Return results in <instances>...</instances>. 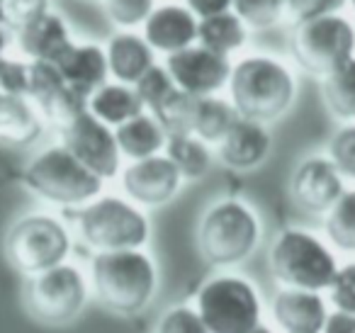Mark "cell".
Wrapping results in <instances>:
<instances>
[{"label":"cell","instance_id":"6da1fadb","mask_svg":"<svg viewBox=\"0 0 355 333\" xmlns=\"http://www.w3.org/2000/svg\"><path fill=\"white\" fill-rule=\"evenodd\" d=\"M95 297L119 316H134L153 302L158 289V268L144 248L98 253L90 265Z\"/></svg>","mask_w":355,"mask_h":333},{"label":"cell","instance_id":"7a4b0ae2","mask_svg":"<svg viewBox=\"0 0 355 333\" xmlns=\"http://www.w3.org/2000/svg\"><path fill=\"white\" fill-rule=\"evenodd\" d=\"M232 105L239 117L275 122L292 108L297 95L295 74L272 56H246L232 69Z\"/></svg>","mask_w":355,"mask_h":333},{"label":"cell","instance_id":"3957f363","mask_svg":"<svg viewBox=\"0 0 355 333\" xmlns=\"http://www.w3.org/2000/svg\"><path fill=\"white\" fill-rule=\"evenodd\" d=\"M263 226L258 214L241 200H219L207 207L198 224V248L212 268H234L253 255Z\"/></svg>","mask_w":355,"mask_h":333},{"label":"cell","instance_id":"277c9868","mask_svg":"<svg viewBox=\"0 0 355 333\" xmlns=\"http://www.w3.org/2000/svg\"><path fill=\"white\" fill-rule=\"evenodd\" d=\"M270 273L282 287L306 289V292H324L331 287L338 260L334 250L304 229H285L275 236L268 253Z\"/></svg>","mask_w":355,"mask_h":333},{"label":"cell","instance_id":"5b68a950","mask_svg":"<svg viewBox=\"0 0 355 333\" xmlns=\"http://www.w3.org/2000/svg\"><path fill=\"white\" fill-rule=\"evenodd\" d=\"M25 185L37 197L59 207H83L100 197L103 182L64 146L40 151L22 173Z\"/></svg>","mask_w":355,"mask_h":333},{"label":"cell","instance_id":"8992f818","mask_svg":"<svg viewBox=\"0 0 355 333\" xmlns=\"http://www.w3.org/2000/svg\"><path fill=\"white\" fill-rule=\"evenodd\" d=\"M195 309L209 333H253L263 323L256 284L236 273L209 278L195 294Z\"/></svg>","mask_w":355,"mask_h":333},{"label":"cell","instance_id":"52a82bcc","mask_svg":"<svg viewBox=\"0 0 355 333\" xmlns=\"http://www.w3.org/2000/svg\"><path fill=\"white\" fill-rule=\"evenodd\" d=\"M76 224L80 239L98 253L141 248L151 236L148 216L134 202L114 195L95 197L83 205Z\"/></svg>","mask_w":355,"mask_h":333},{"label":"cell","instance_id":"ba28073f","mask_svg":"<svg viewBox=\"0 0 355 333\" xmlns=\"http://www.w3.org/2000/svg\"><path fill=\"white\" fill-rule=\"evenodd\" d=\"M10 263L22 275H35L66 263L71 253V234L61 219L51 214H27L10 226L6 239Z\"/></svg>","mask_w":355,"mask_h":333},{"label":"cell","instance_id":"9c48e42d","mask_svg":"<svg viewBox=\"0 0 355 333\" xmlns=\"http://www.w3.org/2000/svg\"><path fill=\"white\" fill-rule=\"evenodd\" d=\"M292 56L311 76H329L355 56V27L340 15H324L297 25Z\"/></svg>","mask_w":355,"mask_h":333},{"label":"cell","instance_id":"30bf717a","mask_svg":"<svg viewBox=\"0 0 355 333\" xmlns=\"http://www.w3.org/2000/svg\"><path fill=\"white\" fill-rule=\"evenodd\" d=\"M88 280L83 270L71 263H61L51 270L30 278L25 302L32 316L49 326L69 323L83 311L88 302Z\"/></svg>","mask_w":355,"mask_h":333},{"label":"cell","instance_id":"8fae6325","mask_svg":"<svg viewBox=\"0 0 355 333\" xmlns=\"http://www.w3.org/2000/svg\"><path fill=\"white\" fill-rule=\"evenodd\" d=\"M61 146L71 156L78 158L100 180L114 178L122 166V153L114 139V129L93 117L88 110L61 129Z\"/></svg>","mask_w":355,"mask_h":333},{"label":"cell","instance_id":"7c38bea8","mask_svg":"<svg viewBox=\"0 0 355 333\" xmlns=\"http://www.w3.org/2000/svg\"><path fill=\"white\" fill-rule=\"evenodd\" d=\"M27 100L35 105L42 119L56 124L59 129H64L88 110V98L76 93L59 74V69L46 61H30Z\"/></svg>","mask_w":355,"mask_h":333},{"label":"cell","instance_id":"4fadbf2b","mask_svg":"<svg viewBox=\"0 0 355 333\" xmlns=\"http://www.w3.org/2000/svg\"><path fill=\"white\" fill-rule=\"evenodd\" d=\"M232 69L229 56H219L202 46H188L166 59V71L175 88L193 98H207L229 85Z\"/></svg>","mask_w":355,"mask_h":333},{"label":"cell","instance_id":"5bb4252c","mask_svg":"<svg viewBox=\"0 0 355 333\" xmlns=\"http://www.w3.org/2000/svg\"><path fill=\"white\" fill-rule=\"evenodd\" d=\"M343 192V176L324 156L304 158L290 178L292 200L309 214H326Z\"/></svg>","mask_w":355,"mask_h":333},{"label":"cell","instance_id":"9a60e30c","mask_svg":"<svg viewBox=\"0 0 355 333\" xmlns=\"http://www.w3.org/2000/svg\"><path fill=\"white\" fill-rule=\"evenodd\" d=\"M180 173L166 158V153L132 161L122 173V187L129 202L137 207H161L171 202L180 190Z\"/></svg>","mask_w":355,"mask_h":333},{"label":"cell","instance_id":"2e32d148","mask_svg":"<svg viewBox=\"0 0 355 333\" xmlns=\"http://www.w3.org/2000/svg\"><path fill=\"white\" fill-rule=\"evenodd\" d=\"M270 314L282 333H321L329 309L319 292L282 287L272 297Z\"/></svg>","mask_w":355,"mask_h":333},{"label":"cell","instance_id":"e0dca14e","mask_svg":"<svg viewBox=\"0 0 355 333\" xmlns=\"http://www.w3.org/2000/svg\"><path fill=\"white\" fill-rule=\"evenodd\" d=\"M144 40L153 51L175 54L198 42V17L183 6H161L144 22Z\"/></svg>","mask_w":355,"mask_h":333},{"label":"cell","instance_id":"ac0fdd59","mask_svg":"<svg viewBox=\"0 0 355 333\" xmlns=\"http://www.w3.org/2000/svg\"><path fill=\"white\" fill-rule=\"evenodd\" d=\"M219 161L232 171H253L268 158L272 146L270 132L266 124L253 122V119L239 117L227 132V137L217 144Z\"/></svg>","mask_w":355,"mask_h":333},{"label":"cell","instance_id":"d6986e66","mask_svg":"<svg viewBox=\"0 0 355 333\" xmlns=\"http://www.w3.org/2000/svg\"><path fill=\"white\" fill-rule=\"evenodd\" d=\"M54 66L64 76L66 83L83 98H90L95 90L103 88L110 76L105 49L98 44H90V42H85V44L73 42Z\"/></svg>","mask_w":355,"mask_h":333},{"label":"cell","instance_id":"ffe728a7","mask_svg":"<svg viewBox=\"0 0 355 333\" xmlns=\"http://www.w3.org/2000/svg\"><path fill=\"white\" fill-rule=\"evenodd\" d=\"M71 44H73V40H71L69 25L64 17L51 10L22 32H17V46L30 61L56 64Z\"/></svg>","mask_w":355,"mask_h":333},{"label":"cell","instance_id":"44dd1931","mask_svg":"<svg viewBox=\"0 0 355 333\" xmlns=\"http://www.w3.org/2000/svg\"><path fill=\"white\" fill-rule=\"evenodd\" d=\"M105 56H107L110 76H114V80L122 85H134L151 66H156L153 49L144 37L134 32H117L110 37Z\"/></svg>","mask_w":355,"mask_h":333},{"label":"cell","instance_id":"7402d4cb","mask_svg":"<svg viewBox=\"0 0 355 333\" xmlns=\"http://www.w3.org/2000/svg\"><path fill=\"white\" fill-rule=\"evenodd\" d=\"M114 139H117L122 156L132 161H144V158L158 156L166 148L168 134L163 132V127L151 112H141L129 122L119 124L114 129Z\"/></svg>","mask_w":355,"mask_h":333},{"label":"cell","instance_id":"603a6c76","mask_svg":"<svg viewBox=\"0 0 355 333\" xmlns=\"http://www.w3.org/2000/svg\"><path fill=\"white\" fill-rule=\"evenodd\" d=\"M88 112L98 117L103 124L117 129L119 124L129 122L144 112V105L132 85L105 83L88 98Z\"/></svg>","mask_w":355,"mask_h":333},{"label":"cell","instance_id":"cb8c5ba5","mask_svg":"<svg viewBox=\"0 0 355 333\" xmlns=\"http://www.w3.org/2000/svg\"><path fill=\"white\" fill-rule=\"evenodd\" d=\"M42 117L35 105L22 95L0 90V142L30 144L40 137Z\"/></svg>","mask_w":355,"mask_h":333},{"label":"cell","instance_id":"d4e9b609","mask_svg":"<svg viewBox=\"0 0 355 333\" xmlns=\"http://www.w3.org/2000/svg\"><path fill=\"white\" fill-rule=\"evenodd\" d=\"M248 27L234 12H222L198 20V42L202 49H209L219 56H229L232 51L246 44Z\"/></svg>","mask_w":355,"mask_h":333},{"label":"cell","instance_id":"484cf974","mask_svg":"<svg viewBox=\"0 0 355 333\" xmlns=\"http://www.w3.org/2000/svg\"><path fill=\"white\" fill-rule=\"evenodd\" d=\"M239 119L236 110L229 100L217 98V95H207V98H198L195 105V117H193V134L209 144H219L227 132L232 129V124Z\"/></svg>","mask_w":355,"mask_h":333},{"label":"cell","instance_id":"4316f807","mask_svg":"<svg viewBox=\"0 0 355 333\" xmlns=\"http://www.w3.org/2000/svg\"><path fill=\"white\" fill-rule=\"evenodd\" d=\"M163 151H166L168 161L178 168L183 180H200L202 176H207L209 166H212V151L195 134L168 137Z\"/></svg>","mask_w":355,"mask_h":333},{"label":"cell","instance_id":"83f0119b","mask_svg":"<svg viewBox=\"0 0 355 333\" xmlns=\"http://www.w3.org/2000/svg\"><path fill=\"white\" fill-rule=\"evenodd\" d=\"M321 95L329 108V112L336 119L343 122H353L355 119V56L324 76L321 83Z\"/></svg>","mask_w":355,"mask_h":333},{"label":"cell","instance_id":"f1b7e54d","mask_svg":"<svg viewBox=\"0 0 355 333\" xmlns=\"http://www.w3.org/2000/svg\"><path fill=\"white\" fill-rule=\"evenodd\" d=\"M326 236L338 250L355 253V190H345L326 212Z\"/></svg>","mask_w":355,"mask_h":333},{"label":"cell","instance_id":"f546056e","mask_svg":"<svg viewBox=\"0 0 355 333\" xmlns=\"http://www.w3.org/2000/svg\"><path fill=\"white\" fill-rule=\"evenodd\" d=\"M195 105H198V98L175 88L151 114L158 119L168 137H180V134H193Z\"/></svg>","mask_w":355,"mask_h":333},{"label":"cell","instance_id":"4dcf8cb0","mask_svg":"<svg viewBox=\"0 0 355 333\" xmlns=\"http://www.w3.org/2000/svg\"><path fill=\"white\" fill-rule=\"evenodd\" d=\"M51 0H0V27L10 32H22L49 12Z\"/></svg>","mask_w":355,"mask_h":333},{"label":"cell","instance_id":"1f68e13d","mask_svg":"<svg viewBox=\"0 0 355 333\" xmlns=\"http://www.w3.org/2000/svg\"><path fill=\"white\" fill-rule=\"evenodd\" d=\"M234 15L253 30H268L282 17L287 0H234Z\"/></svg>","mask_w":355,"mask_h":333},{"label":"cell","instance_id":"d6a6232c","mask_svg":"<svg viewBox=\"0 0 355 333\" xmlns=\"http://www.w3.org/2000/svg\"><path fill=\"white\" fill-rule=\"evenodd\" d=\"M134 93L139 95V100H141L144 110H156L158 105L163 103V100L168 98V95L175 90V83H173L171 74L166 71V66H151V69L146 71V74L141 76V78L137 80V83L132 85Z\"/></svg>","mask_w":355,"mask_h":333},{"label":"cell","instance_id":"836d02e7","mask_svg":"<svg viewBox=\"0 0 355 333\" xmlns=\"http://www.w3.org/2000/svg\"><path fill=\"white\" fill-rule=\"evenodd\" d=\"M156 333H209L198 309L190 304L171 307L156 323Z\"/></svg>","mask_w":355,"mask_h":333},{"label":"cell","instance_id":"e575fe53","mask_svg":"<svg viewBox=\"0 0 355 333\" xmlns=\"http://www.w3.org/2000/svg\"><path fill=\"white\" fill-rule=\"evenodd\" d=\"M329 161L343 178L355 180V124L338 129L329 142Z\"/></svg>","mask_w":355,"mask_h":333},{"label":"cell","instance_id":"d590c367","mask_svg":"<svg viewBox=\"0 0 355 333\" xmlns=\"http://www.w3.org/2000/svg\"><path fill=\"white\" fill-rule=\"evenodd\" d=\"M105 12L114 25L137 27L153 12V0H105Z\"/></svg>","mask_w":355,"mask_h":333},{"label":"cell","instance_id":"8d00e7d4","mask_svg":"<svg viewBox=\"0 0 355 333\" xmlns=\"http://www.w3.org/2000/svg\"><path fill=\"white\" fill-rule=\"evenodd\" d=\"M329 297L336 311H345L355 316V263L338 265V273L329 287Z\"/></svg>","mask_w":355,"mask_h":333},{"label":"cell","instance_id":"74e56055","mask_svg":"<svg viewBox=\"0 0 355 333\" xmlns=\"http://www.w3.org/2000/svg\"><path fill=\"white\" fill-rule=\"evenodd\" d=\"M27 85H30V61L6 56V61L0 66V90L27 98Z\"/></svg>","mask_w":355,"mask_h":333},{"label":"cell","instance_id":"f35d334b","mask_svg":"<svg viewBox=\"0 0 355 333\" xmlns=\"http://www.w3.org/2000/svg\"><path fill=\"white\" fill-rule=\"evenodd\" d=\"M345 0H287V10L292 12L297 25L311 22L324 15H338Z\"/></svg>","mask_w":355,"mask_h":333},{"label":"cell","instance_id":"ab89813d","mask_svg":"<svg viewBox=\"0 0 355 333\" xmlns=\"http://www.w3.org/2000/svg\"><path fill=\"white\" fill-rule=\"evenodd\" d=\"M185 3H188V10L200 20L229 12V8L234 6V0H185Z\"/></svg>","mask_w":355,"mask_h":333},{"label":"cell","instance_id":"60d3db41","mask_svg":"<svg viewBox=\"0 0 355 333\" xmlns=\"http://www.w3.org/2000/svg\"><path fill=\"white\" fill-rule=\"evenodd\" d=\"M321 333H355V316L345 311H329Z\"/></svg>","mask_w":355,"mask_h":333},{"label":"cell","instance_id":"b9f144b4","mask_svg":"<svg viewBox=\"0 0 355 333\" xmlns=\"http://www.w3.org/2000/svg\"><path fill=\"white\" fill-rule=\"evenodd\" d=\"M6 49H8V30L0 27V66L6 61Z\"/></svg>","mask_w":355,"mask_h":333},{"label":"cell","instance_id":"7bdbcfd3","mask_svg":"<svg viewBox=\"0 0 355 333\" xmlns=\"http://www.w3.org/2000/svg\"><path fill=\"white\" fill-rule=\"evenodd\" d=\"M253 333H272V328H268L266 323H261V326H258V328H256V331H253Z\"/></svg>","mask_w":355,"mask_h":333},{"label":"cell","instance_id":"ee69618b","mask_svg":"<svg viewBox=\"0 0 355 333\" xmlns=\"http://www.w3.org/2000/svg\"><path fill=\"white\" fill-rule=\"evenodd\" d=\"M350 6H353V8H355V0H350Z\"/></svg>","mask_w":355,"mask_h":333}]
</instances>
